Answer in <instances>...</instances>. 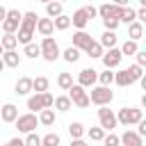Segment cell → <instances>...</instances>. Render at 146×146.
Returning <instances> with one entry per match:
<instances>
[{
    "instance_id": "6da1fadb",
    "label": "cell",
    "mask_w": 146,
    "mask_h": 146,
    "mask_svg": "<svg viewBox=\"0 0 146 146\" xmlns=\"http://www.w3.org/2000/svg\"><path fill=\"white\" fill-rule=\"evenodd\" d=\"M36 21L39 16L34 11H25L23 18H21V25H18V32H16V41L18 43H32V36H34V30H36Z\"/></svg>"
},
{
    "instance_id": "7a4b0ae2",
    "label": "cell",
    "mask_w": 146,
    "mask_h": 146,
    "mask_svg": "<svg viewBox=\"0 0 146 146\" xmlns=\"http://www.w3.org/2000/svg\"><path fill=\"white\" fill-rule=\"evenodd\" d=\"M139 121H144V114H141V110H137V107H121L119 110V114H116V123H121V125H137Z\"/></svg>"
},
{
    "instance_id": "3957f363",
    "label": "cell",
    "mask_w": 146,
    "mask_h": 146,
    "mask_svg": "<svg viewBox=\"0 0 146 146\" xmlns=\"http://www.w3.org/2000/svg\"><path fill=\"white\" fill-rule=\"evenodd\" d=\"M89 96V103H94V105H98V107H107L110 103H112V98H114V94L110 91V87H91V94H87Z\"/></svg>"
},
{
    "instance_id": "277c9868",
    "label": "cell",
    "mask_w": 146,
    "mask_h": 146,
    "mask_svg": "<svg viewBox=\"0 0 146 146\" xmlns=\"http://www.w3.org/2000/svg\"><path fill=\"white\" fill-rule=\"evenodd\" d=\"M39 48H41V57H43L46 62H55V59H59V55H62V50H59V46H57V41H55L52 36L41 39Z\"/></svg>"
},
{
    "instance_id": "5b68a950",
    "label": "cell",
    "mask_w": 146,
    "mask_h": 146,
    "mask_svg": "<svg viewBox=\"0 0 146 146\" xmlns=\"http://www.w3.org/2000/svg\"><path fill=\"white\" fill-rule=\"evenodd\" d=\"M21 18H23V11H18V9H7V16H5V21H2L5 34H16V32H18V25H21Z\"/></svg>"
},
{
    "instance_id": "8992f818",
    "label": "cell",
    "mask_w": 146,
    "mask_h": 146,
    "mask_svg": "<svg viewBox=\"0 0 146 146\" xmlns=\"http://www.w3.org/2000/svg\"><path fill=\"white\" fill-rule=\"evenodd\" d=\"M98 128L103 130V132H112L114 128H116V114L110 110V107H100L98 110Z\"/></svg>"
},
{
    "instance_id": "52a82bcc",
    "label": "cell",
    "mask_w": 146,
    "mask_h": 146,
    "mask_svg": "<svg viewBox=\"0 0 146 146\" xmlns=\"http://www.w3.org/2000/svg\"><path fill=\"white\" fill-rule=\"evenodd\" d=\"M16 128H18V132H25V135H30V132H34L36 130V125H39V119H36V114H21L16 121Z\"/></svg>"
},
{
    "instance_id": "ba28073f",
    "label": "cell",
    "mask_w": 146,
    "mask_h": 146,
    "mask_svg": "<svg viewBox=\"0 0 146 146\" xmlns=\"http://www.w3.org/2000/svg\"><path fill=\"white\" fill-rule=\"evenodd\" d=\"M68 100H71V105H75V107H89L91 103H89V96H87V91L82 89V87H78V84H73L71 89H68Z\"/></svg>"
},
{
    "instance_id": "9c48e42d",
    "label": "cell",
    "mask_w": 146,
    "mask_h": 146,
    "mask_svg": "<svg viewBox=\"0 0 146 146\" xmlns=\"http://www.w3.org/2000/svg\"><path fill=\"white\" fill-rule=\"evenodd\" d=\"M98 82V71L96 68H82L78 73V87L87 89V87H94Z\"/></svg>"
},
{
    "instance_id": "30bf717a",
    "label": "cell",
    "mask_w": 146,
    "mask_h": 146,
    "mask_svg": "<svg viewBox=\"0 0 146 146\" xmlns=\"http://www.w3.org/2000/svg\"><path fill=\"white\" fill-rule=\"evenodd\" d=\"M100 59H103V66H105L107 71H112V68H116V66L121 64V59H123V57H121L119 48H110V50H105V52H103V57H100Z\"/></svg>"
},
{
    "instance_id": "8fae6325",
    "label": "cell",
    "mask_w": 146,
    "mask_h": 146,
    "mask_svg": "<svg viewBox=\"0 0 146 146\" xmlns=\"http://www.w3.org/2000/svg\"><path fill=\"white\" fill-rule=\"evenodd\" d=\"M0 119H2L5 123H14V121L18 119V107H16L14 103H5V105L0 107Z\"/></svg>"
},
{
    "instance_id": "7c38bea8",
    "label": "cell",
    "mask_w": 146,
    "mask_h": 146,
    "mask_svg": "<svg viewBox=\"0 0 146 146\" xmlns=\"http://www.w3.org/2000/svg\"><path fill=\"white\" fill-rule=\"evenodd\" d=\"M119 144H123V146H144V139H141L135 130H125V132L119 137Z\"/></svg>"
},
{
    "instance_id": "4fadbf2b",
    "label": "cell",
    "mask_w": 146,
    "mask_h": 146,
    "mask_svg": "<svg viewBox=\"0 0 146 146\" xmlns=\"http://www.w3.org/2000/svg\"><path fill=\"white\" fill-rule=\"evenodd\" d=\"M89 41H91V34L89 32H84V30H78L75 34H73V48H78V50H84L87 46H89Z\"/></svg>"
},
{
    "instance_id": "5bb4252c",
    "label": "cell",
    "mask_w": 146,
    "mask_h": 146,
    "mask_svg": "<svg viewBox=\"0 0 146 146\" xmlns=\"http://www.w3.org/2000/svg\"><path fill=\"white\" fill-rule=\"evenodd\" d=\"M2 64H5V68H16L18 64H21V55L16 52V50H7V52H2Z\"/></svg>"
},
{
    "instance_id": "9a60e30c",
    "label": "cell",
    "mask_w": 146,
    "mask_h": 146,
    "mask_svg": "<svg viewBox=\"0 0 146 146\" xmlns=\"http://www.w3.org/2000/svg\"><path fill=\"white\" fill-rule=\"evenodd\" d=\"M87 23H89V16L84 14V9H75L73 16H71V25H75L78 30H84Z\"/></svg>"
},
{
    "instance_id": "2e32d148",
    "label": "cell",
    "mask_w": 146,
    "mask_h": 146,
    "mask_svg": "<svg viewBox=\"0 0 146 146\" xmlns=\"http://www.w3.org/2000/svg\"><path fill=\"white\" fill-rule=\"evenodd\" d=\"M36 32L46 39V36H52V32H55V27H52V21L50 18H39L36 21Z\"/></svg>"
},
{
    "instance_id": "e0dca14e",
    "label": "cell",
    "mask_w": 146,
    "mask_h": 146,
    "mask_svg": "<svg viewBox=\"0 0 146 146\" xmlns=\"http://www.w3.org/2000/svg\"><path fill=\"white\" fill-rule=\"evenodd\" d=\"M141 36H144V25L137 23V21L130 23V25H128V41H135V43H137Z\"/></svg>"
},
{
    "instance_id": "ac0fdd59",
    "label": "cell",
    "mask_w": 146,
    "mask_h": 146,
    "mask_svg": "<svg viewBox=\"0 0 146 146\" xmlns=\"http://www.w3.org/2000/svg\"><path fill=\"white\" fill-rule=\"evenodd\" d=\"M16 94L18 96H27L30 91H32V78H27V75H23V78H18V82H16Z\"/></svg>"
},
{
    "instance_id": "d6986e66",
    "label": "cell",
    "mask_w": 146,
    "mask_h": 146,
    "mask_svg": "<svg viewBox=\"0 0 146 146\" xmlns=\"http://www.w3.org/2000/svg\"><path fill=\"white\" fill-rule=\"evenodd\" d=\"M116 41H119V36H116V32H103V36H100V48L105 50H110V48H116Z\"/></svg>"
},
{
    "instance_id": "ffe728a7",
    "label": "cell",
    "mask_w": 146,
    "mask_h": 146,
    "mask_svg": "<svg viewBox=\"0 0 146 146\" xmlns=\"http://www.w3.org/2000/svg\"><path fill=\"white\" fill-rule=\"evenodd\" d=\"M46 14H48L50 21H55L57 16L64 14V5H62V2H48V5H46Z\"/></svg>"
},
{
    "instance_id": "44dd1931",
    "label": "cell",
    "mask_w": 146,
    "mask_h": 146,
    "mask_svg": "<svg viewBox=\"0 0 146 146\" xmlns=\"http://www.w3.org/2000/svg\"><path fill=\"white\" fill-rule=\"evenodd\" d=\"M84 52H87L91 59H96V57H103V52H105V50L100 48V43H98V41H94V39H91V41H89V46L84 48Z\"/></svg>"
},
{
    "instance_id": "7402d4cb",
    "label": "cell",
    "mask_w": 146,
    "mask_h": 146,
    "mask_svg": "<svg viewBox=\"0 0 146 146\" xmlns=\"http://www.w3.org/2000/svg\"><path fill=\"white\" fill-rule=\"evenodd\" d=\"M114 82H116L119 87H130V84H135V82L130 80V75H128V71H125V68H121V71H116V73H114Z\"/></svg>"
},
{
    "instance_id": "603a6c76",
    "label": "cell",
    "mask_w": 146,
    "mask_h": 146,
    "mask_svg": "<svg viewBox=\"0 0 146 146\" xmlns=\"http://www.w3.org/2000/svg\"><path fill=\"white\" fill-rule=\"evenodd\" d=\"M57 87H59V89H64V91H68V89L73 87V75H71V73H66V71H64V73H59V75H57Z\"/></svg>"
},
{
    "instance_id": "cb8c5ba5",
    "label": "cell",
    "mask_w": 146,
    "mask_h": 146,
    "mask_svg": "<svg viewBox=\"0 0 146 146\" xmlns=\"http://www.w3.org/2000/svg\"><path fill=\"white\" fill-rule=\"evenodd\" d=\"M48 78H43V75H39V78H34L32 80V91H36V94H46L48 91Z\"/></svg>"
},
{
    "instance_id": "d4e9b609",
    "label": "cell",
    "mask_w": 146,
    "mask_h": 146,
    "mask_svg": "<svg viewBox=\"0 0 146 146\" xmlns=\"http://www.w3.org/2000/svg\"><path fill=\"white\" fill-rule=\"evenodd\" d=\"M52 107L57 110V112H68L73 105H71V100H68V96H57L55 100H52Z\"/></svg>"
},
{
    "instance_id": "484cf974",
    "label": "cell",
    "mask_w": 146,
    "mask_h": 146,
    "mask_svg": "<svg viewBox=\"0 0 146 146\" xmlns=\"http://www.w3.org/2000/svg\"><path fill=\"white\" fill-rule=\"evenodd\" d=\"M0 46H2V50H5V52H7V50H16V46H18L16 34H5V36L0 39Z\"/></svg>"
},
{
    "instance_id": "4316f807",
    "label": "cell",
    "mask_w": 146,
    "mask_h": 146,
    "mask_svg": "<svg viewBox=\"0 0 146 146\" xmlns=\"http://www.w3.org/2000/svg\"><path fill=\"white\" fill-rule=\"evenodd\" d=\"M59 57H64V62H68V64H75V62L80 59V50H78V48H73V46H68Z\"/></svg>"
},
{
    "instance_id": "83f0119b",
    "label": "cell",
    "mask_w": 146,
    "mask_h": 146,
    "mask_svg": "<svg viewBox=\"0 0 146 146\" xmlns=\"http://www.w3.org/2000/svg\"><path fill=\"white\" fill-rule=\"evenodd\" d=\"M52 27L59 30V32H62V30H68V27H71V16H66V14L57 16V18L52 21Z\"/></svg>"
},
{
    "instance_id": "f1b7e54d",
    "label": "cell",
    "mask_w": 146,
    "mask_h": 146,
    "mask_svg": "<svg viewBox=\"0 0 146 146\" xmlns=\"http://www.w3.org/2000/svg\"><path fill=\"white\" fill-rule=\"evenodd\" d=\"M27 110H30V114H34V112H41V110H43V105H41V96H39V94H34V96H30V98H27Z\"/></svg>"
},
{
    "instance_id": "f546056e",
    "label": "cell",
    "mask_w": 146,
    "mask_h": 146,
    "mask_svg": "<svg viewBox=\"0 0 146 146\" xmlns=\"http://www.w3.org/2000/svg\"><path fill=\"white\" fill-rule=\"evenodd\" d=\"M39 123L41 125H52L55 123V110H41L39 112Z\"/></svg>"
},
{
    "instance_id": "4dcf8cb0",
    "label": "cell",
    "mask_w": 146,
    "mask_h": 146,
    "mask_svg": "<svg viewBox=\"0 0 146 146\" xmlns=\"http://www.w3.org/2000/svg\"><path fill=\"white\" fill-rule=\"evenodd\" d=\"M68 132H71V139H82L84 125H82L80 121H73V123H68Z\"/></svg>"
},
{
    "instance_id": "1f68e13d",
    "label": "cell",
    "mask_w": 146,
    "mask_h": 146,
    "mask_svg": "<svg viewBox=\"0 0 146 146\" xmlns=\"http://www.w3.org/2000/svg\"><path fill=\"white\" fill-rule=\"evenodd\" d=\"M137 50H139V46H137L135 41H128V39H125V41H123V46L119 48V52H121V57H123V55H128V57H130V55H135Z\"/></svg>"
},
{
    "instance_id": "d6a6232c",
    "label": "cell",
    "mask_w": 146,
    "mask_h": 146,
    "mask_svg": "<svg viewBox=\"0 0 146 146\" xmlns=\"http://www.w3.org/2000/svg\"><path fill=\"white\" fill-rule=\"evenodd\" d=\"M23 55H25V57H30V59L41 57V48H39V43H27V46L23 48Z\"/></svg>"
},
{
    "instance_id": "836d02e7",
    "label": "cell",
    "mask_w": 146,
    "mask_h": 146,
    "mask_svg": "<svg viewBox=\"0 0 146 146\" xmlns=\"http://www.w3.org/2000/svg\"><path fill=\"white\" fill-rule=\"evenodd\" d=\"M135 21H137V16H135V9H132V7H123V14H121L119 23H125V25H130V23H135Z\"/></svg>"
},
{
    "instance_id": "e575fe53",
    "label": "cell",
    "mask_w": 146,
    "mask_h": 146,
    "mask_svg": "<svg viewBox=\"0 0 146 146\" xmlns=\"http://www.w3.org/2000/svg\"><path fill=\"white\" fill-rule=\"evenodd\" d=\"M125 71H128V75H130V80H132V82L141 80V75H144V68H141V66H137V64H130Z\"/></svg>"
},
{
    "instance_id": "d590c367",
    "label": "cell",
    "mask_w": 146,
    "mask_h": 146,
    "mask_svg": "<svg viewBox=\"0 0 146 146\" xmlns=\"http://www.w3.org/2000/svg\"><path fill=\"white\" fill-rule=\"evenodd\" d=\"M98 82H100V87H110V84L114 82V73L105 68L103 73H98Z\"/></svg>"
},
{
    "instance_id": "8d00e7d4",
    "label": "cell",
    "mask_w": 146,
    "mask_h": 146,
    "mask_svg": "<svg viewBox=\"0 0 146 146\" xmlns=\"http://www.w3.org/2000/svg\"><path fill=\"white\" fill-rule=\"evenodd\" d=\"M41 146H59V135L57 132H48L46 137H41Z\"/></svg>"
},
{
    "instance_id": "74e56055",
    "label": "cell",
    "mask_w": 146,
    "mask_h": 146,
    "mask_svg": "<svg viewBox=\"0 0 146 146\" xmlns=\"http://www.w3.org/2000/svg\"><path fill=\"white\" fill-rule=\"evenodd\" d=\"M87 135H89V139H91V141H103V137H105V132H103L100 128H89V130H87Z\"/></svg>"
},
{
    "instance_id": "f35d334b",
    "label": "cell",
    "mask_w": 146,
    "mask_h": 146,
    "mask_svg": "<svg viewBox=\"0 0 146 146\" xmlns=\"http://www.w3.org/2000/svg\"><path fill=\"white\" fill-rule=\"evenodd\" d=\"M23 144H25V146H41V137H39L36 132H30V135L23 139Z\"/></svg>"
},
{
    "instance_id": "ab89813d",
    "label": "cell",
    "mask_w": 146,
    "mask_h": 146,
    "mask_svg": "<svg viewBox=\"0 0 146 146\" xmlns=\"http://www.w3.org/2000/svg\"><path fill=\"white\" fill-rule=\"evenodd\" d=\"M103 144H105V146H121V144H119V135H114V132L105 135V137H103Z\"/></svg>"
},
{
    "instance_id": "60d3db41",
    "label": "cell",
    "mask_w": 146,
    "mask_h": 146,
    "mask_svg": "<svg viewBox=\"0 0 146 146\" xmlns=\"http://www.w3.org/2000/svg\"><path fill=\"white\" fill-rule=\"evenodd\" d=\"M39 96H41V105H43V110H50V107H52V100H55L52 94L46 91V94H39Z\"/></svg>"
},
{
    "instance_id": "b9f144b4",
    "label": "cell",
    "mask_w": 146,
    "mask_h": 146,
    "mask_svg": "<svg viewBox=\"0 0 146 146\" xmlns=\"http://www.w3.org/2000/svg\"><path fill=\"white\" fill-rule=\"evenodd\" d=\"M135 57H137V62H135V64L144 68V64H146V50H137V52H135Z\"/></svg>"
},
{
    "instance_id": "7bdbcfd3",
    "label": "cell",
    "mask_w": 146,
    "mask_h": 146,
    "mask_svg": "<svg viewBox=\"0 0 146 146\" xmlns=\"http://www.w3.org/2000/svg\"><path fill=\"white\" fill-rule=\"evenodd\" d=\"M82 9H84V14H87V16H89V21H91V18H94V16H96V14H98V11H96V7H94V5H87V7H82Z\"/></svg>"
},
{
    "instance_id": "ee69618b",
    "label": "cell",
    "mask_w": 146,
    "mask_h": 146,
    "mask_svg": "<svg viewBox=\"0 0 146 146\" xmlns=\"http://www.w3.org/2000/svg\"><path fill=\"white\" fill-rule=\"evenodd\" d=\"M137 128H139V130H137V135L144 139V135H146V121H139V123H137Z\"/></svg>"
},
{
    "instance_id": "f6af8a7d",
    "label": "cell",
    "mask_w": 146,
    "mask_h": 146,
    "mask_svg": "<svg viewBox=\"0 0 146 146\" xmlns=\"http://www.w3.org/2000/svg\"><path fill=\"white\" fill-rule=\"evenodd\" d=\"M5 146H25V144H23V139H21V137H14V139H9Z\"/></svg>"
},
{
    "instance_id": "bcb514c9",
    "label": "cell",
    "mask_w": 146,
    "mask_h": 146,
    "mask_svg": "<svg viewBox=\"0 0 146 146\" xmlns=\"http://www.w3.org/2000/svg\"><path fill=\"white\" fill-rule=\"evenodd\" d=\"M71 146H87L84 139H71Z\"/></svg>"
},
{
    "instance_id": "7dc6e473",
    "label": "cell",
    "mask_w": 146,
    "mask_h": 146,
    "mask_svg": "<svg viewBox=\"0 0 146 146\" xmlns=\"http://www.w3.org/2000/svg\"><path fill=\"white\" fill-rule=\"evenodd\" d=\"M5 16H7V9H5V7H2V5H0V23H2V21H5Z\"/></svg>"
},
{
    "instance_id": "c3c4849f",
    "label": "cell",
    "mask_w": 146,
    "mask_h": 146,
    "mask_svg": "<svg viewBox=\"0 0 146 146\" xmlns=\"http://www.w3.org/2000/svg\"><path fill=\"white\" fill-rule=\"evenodd\" d=\"M2 71H5V64H2V59H0V73H2Z\"/></svg>"
},
{
    "instance_id": "681fc988",
    "label": "cell",
    "mask_w": 146,
    "mask_h": 146,
    "mask_svg": "<svg viewBox=\"0 0 146 146\" xmlns=\"http://www.w3.org/2000/svg\"><path fill=\"white\" fill-rule=\"evenodd\" d=\"M2 52H5V50H2V46H0V57H2Z\"/></svg>"
},
{
    "instance_id": "f907efd6",
    "label": "cell",
    "mask_w": 146,
    "mask_h": 146,
    "mask_svg": "<svg viewBox=\"0 0 146 146\" xmlns=\"http://www.w3.org/2000/svg\"><path fill=\"white\" fill-rule=\"evenodd\" d=\"M87 146H89V144H87Z\"/></svg>"
}]
</instances>
